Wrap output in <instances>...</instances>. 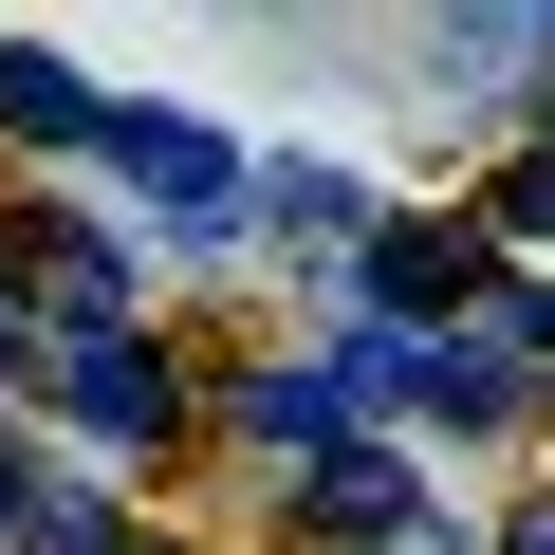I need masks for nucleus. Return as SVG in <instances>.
Returning a JSON list of instances; mask_svg holds the SVG:
<instances>
[{
    "label": "nucleus",
    "instance_id": "6e6552de",
    "mask_svg": "<svg viewBox=\"0 0 555 555\" xmlns=\"http://www.w3.org/2000/svg\"><path fill=\"white\" fill-rule=\"evenodd\" d=\"M0 130H20V149H75V130H93V93H75L38 38H20V56H0Z\"/></svg>",
    "mask_w": 555,
    "mask_h": 555
},
{
    "label": "nucleus",
    "instance_id": "9d476101",
    "mask_svg": "<svg viewBox=\"0 0 555 555\" xmlns=\"http://www.w3.org/2000/svg\"><path fill=\"white\" fill-rule=\"evenodd\" d=\"M20 352H38V315H20V259H0V371H20Z\"/></svg>",
    "mask_w": 555,
    "mask_h": 555
},
{
    "label": "nucleus",
    "instance_id": "423d86ee",
    "mask_svg": "<svg viewBox=\"0 0 555 555\" xmlns=\"http://www.w3.org/2000/svg\"><path fill=\"white\" fill-rule=\"evenodd\" d=\"M241 426H259L278 463H334V426H352V389H334V371H259V389H241Z\"/></svg>",
    "mask_w": 555,
    "mask_h": 555
},
{
    "label": "nucleus",
    "instance_id": "0eeeda50",
    "mask_svg": "<svg viewBox=\"0 0 555 555\" xmlns=\"http://www.w3.org/2000/svg\"><path fill=\"white\" fill-rule=\"evenodd\" d=\"M20 259H38V278H56V297H75V334H130V259H112V241H93V222H38V241H20Z\"/></svg>",
    "mask_w": 555,
    "mask_h": 555
},
{
    "label": "nucleus",
    "instance_id": "7ed1b4c3",
    "mask_svg": "<svg viewBox=\"0 0 555 555\" xmlns=\"http://www.w3.org/2000/svg\"><path fill=\"white\" fill-rule=\"evenodd\" d=\"M56 408H75L93 444H167V408H185V389H167V352H149V334H75V352H56Z\"/></svg>",
    "mask_w": 555,
    "mask_h": 555
},
{
    "label": "nucleus",
    "instance_id": "39448f33",
    "mask_svg": "<svg viewBox=\"0 0 555 555\" xmlns=\"http://www.w3.org/2000/svg\"><path fill=\"white\" fill-rule=\"evenodd\" d=\"M352 278H371V297H481V222H389Z\"/></svg>",
    "mask_w": 555,
    "mask_h": 555
},
{
    "label": "nucleus",
    "instance_id": "f257e3e1",
    "mask_svg": "<svg viewBox=\"0 0 555 555\" xmlns=\"http://www.w3.org/2000/svg\"><path fill=\"white\" fill-rule=\"evenodd\" d=\"M93 149H112V167H130V185H149L185 241H222V222H241V167H222L185 112H93Z\"/></svg>",
    "mask_w": 555,
    "mask_h": 555
},
{
    "label": "nucleus",
    "instance_id": "1a4fd4ad",
    "mask_svg": "<svg viewBox=\"0 0 555 555\" xmlns=\"http://www.w3.org/2000/svg\"><path fill=\"white\" fill-rule=\"evenodd\" d=\"M500 222H518V241H555V149H537V167L500 185Z\"/></svg>",
    "mask_w": 555,
    "mask_h": 555
},
{
    "label": "nucleus",
    "instance_id": "f03ea898",
    "mask_svg": "<svg viewBox=\"0 0 555 555\" xmlns=\"http://www.w3.org/2000/svg\"><path fill=\"white\" fill-rule=\"evenodd\" d=\"M352 371H371L389 408H426V426H518V371H500L481 334H371Z\"/></svg>",
    "mask_w": 555,
    "mask_h": 555
},
{
    "label": "nucleus",
    "instance_id": "20e7f679",
    "mask_svg": "<svg viewBox=\"0 0 555 555\" xmlns=\"http://www.w3.org/2000/svg\"><path fill=\"white\" fill-rule=\"evenodd\" d=\"M297 537H408V463H371V444L297 463Z\"/></svg>",
    "mask_w": 555,
    "mask_h": 555
},
{
    "label": "nucleus",
    "instance_id": "9b49d317",
    "mask_svg": "<svg viewBox=\"0 0 555 555\" xmlns=\"http://www.w3.org/2000/svg\"><path fill=\"white\" fill-rule=\"evenodd\" d=\"M518 555H555V500H537V518H518Z\"/></svg>",
    "mask_w": 555,
    "mask_h": 555
}]
</instances>
